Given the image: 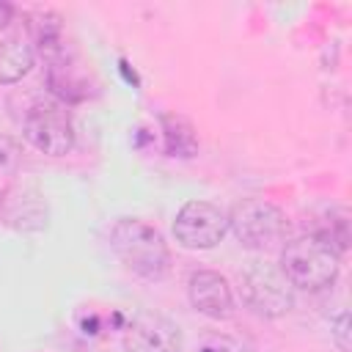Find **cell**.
I'll return each mask as SVG.
<instances>
[{
  "instance_id": "obj_9",
  "label": "cell",
  "mask_w": 352,
  "mask_h": 352,
  "mask_svg": "<svg viewBox=\"0 0 352 352\" xmlns=\"http://www.w3.org/2000/svg\"><path fill=\"white\" fill-rule=\"evenodd\" d=\"M33 47L19 36L0 38V85L22 80L33 69Z\"/></svg>"
},
{
  "instance_id": "obj_11",
  "label": "cell",
  "mask_w": 352,
  "mask_h": 352,
  "mask_svg": "<svg viewBox=\"0 0 352 352\" xmlns=\"http://www.w3.org/2000/svg\"><path fill=\"white\" fill-rule=\"evenodd\" d=\"M330 336H333V341H336V346L341 352H349V314L346 311H341L330 322Z\"/></svg>"
},
{
  "instance_id": "obj_5",
  "label": "cell",
  "mask_w": 352,
  "mask_h": 352,
  "mask_svg": "<svg viewBox=\"0 0 352 352\" xmlns=\"http://www.w3.org/2000/svg\"><path fill=\"white\" fill-rule=\"evenodd\" d=\"M25 138L33 148L50 154V157H63L74 148V126L63 104L58 102H36L22 121Z\"/></svg>"
},
{
  "instance_id": "obj_10",
  "label": "cell",
  "mask_w": 352,
  "mask_h": 352,
  "mask_svg": "<svg viewBox=\"0 0 352 352\" xmlns=\"http://www.w3.org/2000/svg\"><path fill=\"white\" fill-rule=\"evenodd\" d=\"M19 160H22L19 143L14 138H8V135H0V176L14 173L16 165H19Z\"/></svg>"
},
{
  "instance_id": "obj_8",
  "label": "cell",
  "mask_w": 352,
  "mask_h": 352,
  "mask_svg": "<svg viewBox=\"0 0 352 352\" xmlns=\"http://www.w3.org/2000/svg\"><path fill=\"white\" fill-rule=\"evenodd\" d=\"M190 302L209 319H228L234 314V294L228 280L214 270H195L187 283Z\"/></svg>"
},
{
  "instance_id": "obj_7",
  "label": "cell",
  "mask_w": 352,
  "mask_h": 352,
  "mask_svg": "<svg viewBox=\"0 0 352 352\" xmlns=\"http://www.w3.org/2000/svg\"><path fill=\"white\" fill-rule=\"evenodd\" d=\"M126 352H182L179 327L160 314H138L124 333Z\"/></svg>"
},
{
  "instance_id": "obj_4",
  "label": "cell",
  "mask_w": 352,
  "mask_h": 352,
  "mask_svg": "<svg viewBox=\"0 0 352 352\" xmlns=\"http://www.w3.org/2000/svg\"><path fill=\"white\" fill-rule=\"evenodd\" d=\"M228 228L236 234L239 245L250 250H270L289 234L286 214L264 198L239 201L228 214Z\"/></svg>"
},
{
  "instance_id": "obj_1",
  "label": "cell",
  "mask_w": 352,
  "mask_h": 352,
  "mask_svg": "<svg viewBox=\"0 0 352 352\" xmlns=\"http://www.w3.org/2000/svg\"><path fill=\"white\" fill-rule=\"evenodd\" d=\"M110 248L126 270L146 280H160L170 267V253L162 234L138 217H121L110 228Z\"/></svg>"
},
{
  "instance_id": "obj_2",
  "label": "cell",
  "mask_w": 352,
  "mask_h": 352,
  "mask_svg": "<svg viewBox=\"0 0 352 352\" xmlns=\"http://www.w3.org/2000/svg\"><path fill=\"white\" fill-rule=\"evenodd\" d=\"M280 272L305 292H322L338 278V253L319 236L305 234L289 239L280 250Z\"/></svg>"
},
{
  "instance_id": "obj_6",
  "label": "cell",
  "mask_w": 352,
  "mask_h": 352,
  "mask_svg": "<svg viewBox=\"0 0 352 352\" xmlns=\"http://www.w3.org/2000/svg\"><path fill=\"white\" fill-rule=\"evenodd\" d=\"M228 231V214L209 201H187L173 220V236L187 250H209Z\"/></svg>"
},
{
  "instance_id": "obj_3",
  "label": "cell",
  "mask_w": 352,
  "mask_h": 352,
  "mask_svg": "<svg viewBox=\"0 0 352 352\" xmlns=\"http://www.w3.org/2000/svg\"><path fill=\"white\" fill-rule=\"evenodd\" d=\"M239 294L242 302L264 319H278L294 305V286L280 267L267 261H248L245 270H239Z\"/></svg>"
}]
</instances>
